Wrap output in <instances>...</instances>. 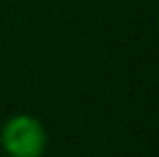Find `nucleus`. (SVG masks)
<instances>
[{
	"label": "nucleus",
	"mask_w": 159,
	"mask_h": 157,
	"mask_svg": "<svg viewBox=\"0 0 159 157\" xmlns=\"http://www.w3.org/2000/svg\"><path fill=\"white\" fill-rule=\"evenodd\" d=\"M0 143L7 157H42L46 150V129L39 118L16 113L2 125Z\"/></svg>",
	"instance_id": "nucleus-1"
}]
</instances>
